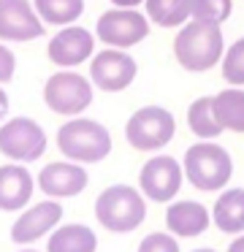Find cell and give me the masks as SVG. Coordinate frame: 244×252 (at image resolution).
I'll return each instance as SVG.
<instances>
[{"label": "cell", "instance_id": "obj_1", "mask_svg": "<svg viewBox=\"0 0 244 252\" xmlns=\"http://www.w3.org/2000/svg\"><path fill=\"white\" fill-rule=\"evenodd\" d=\"M174 55L184 71H209L217 63H222L225 55V41H222L220 25L209 22H187L174 38Z\"/></svg>", "mask_w": 244, "mask_h": 252}, {"label": "cell", "instance_id": "obj_2", "mask_svg": "<svg viewBox=\"0 0 244 252\" xmlns=\"http://www.w3.org/2000/svg\"><path fill=\"white\" fill-rule=\"evenodd\" d=\"M144 192L130 185H111L98 195L95 217L111 233H130L146 220Z\"/></svg>", "mask_w": 244, "mask_h": 252}, {"label": "cell", "instance_id": "obj_3", "mask_svg": "<svg viewBox=\"0 0 244 252\" xmlns=\"http://www.w3.org/2000/svg\"><path fill=\"white\" fill-rule=\"evenodd\" d=\"M182 168L187 182L195 190L204 192H217L228 185L233 176V160L228 149H222L214 141H198L184 152Z\"/></svg>", "mask_w": 244, "mask_h": 252}, {"label": "cell", "instance_id": "obj_4", "mask_svg": "<svg viewBox=\"0 0 244 252\" xmlns=\"http://www.w3.org/2000/svg\"><path fill=\"white\" fill-rule=\"evenodd\" d=\"M57 147L73 163H101L111 152V136L101 122L73 117L60 127Z\"/></svg>", "mask_w": 244, "mask_h": 252}, {"label": "cell", "instance_id": "obj_5", "mask_svg": "<svg viewBox=\"0 0 244 252\" xmlns=\"http://www.w3.org/2000/svg\"><path fill=\"white\" fill-rule=\"evenodd\" d=\"M176 120L163 106H144L139 109L125 125V138L139 152H157L166 144H171Z\"/></svg>", "mask_w": 244, "mask_h": 252}, {"label": "cell", "instance_id": "obj_6", "mask_svg": "<svg viewBox=\"0 0 244 252\" xmlns=\"http://www.w3.org/2000/svg\"><path fill=\"white\" fill-rule=\"evenodd\" d=\"M43 100L54 114H65V117H76L84 109H90L92 103V87L81 73L73 71H57L46 79L43 87Z\"/></svg>", "mask_w": 244, "mask_h": 252}, {"label": "cell", "instance_id": "obj_7", "mask_svg": "<svg viewBox=\"0 0 244 252\" xmlns=\"http://www.w3.org/2000/svg\"><path fill=\"white\" fill-rule=\"evenodd\" d=\"M95 35L101 44H108L114 49H130L141 44L149 35V17H144L136 8H117L101 14L95 25Z\"/></svg>", "mask_w": 244, "mask_h": 252}, {"label": "cell", "instance_id": "obj_8", "mask_svg": "<svg viewBox=\"0 0 244 252\" xmlns=\"http://www.w3.org/2000/svg\"><path fill=\"white\" fill-rule=\"evenodd\" d=\"M0 152L16 163H33L46 152V133L30 117H14L0 127Z\"/></svg>", "mask_w": 244, "mask_h": 252}, {"label": "cell", "instance_id": "obj_9", "mask_svg": "<svg viewBox=\"0 0 244 252\" xmlns=\"http://www.w3.org/2000/svg\"><path fill=\"white\" fill-rule=\"evenodd\" d=\"M182 163L171 155H155L139 174V190L155 203H171L182 187Z\"/></svg>", "mask_w": 244, "mask_h": 252}, {"label": "cell", "instance_id": "obj_10", "mask_svg": "<svg viewBox=\"0 0 244 252\" xmlns=\"http://www.w3.org/2000/svg\"><path fill=\"white\" fill-rule=\"evenodd\" d=\"M136 60L125 49H108L98 52L90 63V76L98 84V90L103 93H122L125 87H130L136 79Z\"/></svg>", "mask_w": 244, "mask_h": 252}, {"label": "cell", "instance_id": "obj_11", "mask_svg": "<svg viewBox=\"0 0 244 252\" xmlns=\"http://www.w3.org/2000/svg\"><path fill=\"white\" fill-rule=\"evenodd\" d=\"M43 35V19L30 0H0V41H33Z\"/></svg>", "mask_w": 244, "mask_h": 252}, {"label": "cell", "instance_id": "obj_12", "mask_svg": "<svg viewBox=\"0 0 244 252\" xmlns=\"http://www.w3.org/2000/svg\"><path fill=\"white\" fill-rule=\"evenodd\" d=\"M92 49H95V35L87 28H79V25H65L46 46V55L54 65L60 68H73L81 65L84 60L92 57Z\"/></svg>", "mask_w": 244, "mask_h": 252}, {"label": "cell", "instance_id": "obj_13", "mask_svg": "<svg viewBox=\"0 0 244 252\" xmlns=\"http://www.w3.org/2000/svg\"><path fill=\"white\" fill-rule=\"evenodd\" d=\"M60 217H63V206H60L54 198L41 203H33L27 212H22L16 217V222L11 225V241L16 244H30V241L46 236L49 230L57 228Z\"/></svg>", "mask_w": 244, "mask_h": 252}, {"label": "cell", "instance_id": "obj_14", "mask_svg": "<svg viewBox=\"0 0 244 252\" xmlns=\"http://www.w3.org/2000/svg\"><path fill=\"white\" fill-rule=\"evenodd\" d=\"M38 187L49 198H73L87 187V171L79 163H49L38 174Z\"/></svg>", "mask_w": 244, "mask_h": 252}, {"label": "cell", "instance_id": "obj_15", "mask_svg": "<svg viewBox=\"0 0 244 252\" xmlns=\"http://www.w3.org/2000/svg\"><path fill=\"white\" fill-rule=\"evenodd\" d=\"M214 222L211 212L198 201H171L166 209V225L179 239H195Z\"/></svg>", "mask_w": 244, "mask_h": 252}, {"label": "cell", "instance_id": "obj_16", "mask_svg": "<svg viewBox=\"0 0 244 252\" xmlns=\"http://www.w3.org/2000/svg\"><path fill=\"white\" fill-rule=\"evenodd\" d=\"M33 198V176L25 165H0V209L3 212H16L27 206Z\"/></svg>", "mask_w": 244, "mask_h": 252}, {"label": "cell", "instance_id": "obj_17", "mask_svg": "<svg viewBox=\"0 0 244 252\" xmlns=\"http://www.w3.org/2000/svg\"><path fill=\"white\" fill-rule=\"evenodd\" d=\"M211 220L222 233H244V187H231L222 192L211 209Z\"/></svg>", "mask_w": 244, "mask_h": 252}, {"label": "cell", "instance_id": "obj_18", "mask_svg": "<svg viewBox=\"0 0 244 252\" xmlns=\"http://www.w3.org/2000/svg\"><path fill=\"white\" fill-rule=\"evenodd\" d=\"M98 239L90 225H63L49 236L46 252H95Z\"/></svg>", "mask_w": 244, "mask_h": 252}, {"label": "cell", "instance_id": "obj_19", "mask_svg": "<svg viewBox=\"0 0 244 252\" xmlns=\"http://www.w3.org/2000/svg\"><path fill=\"white\" fill-rule=\"evenodd\" d=\"M214 114L220 120L222 130L244 133V90L228 87L214 95Z\"/></svg>", "mask_w": 244, "mask_h": 252}, {"label": "cell", "instance_id": "obj_20", "mask_svg": "<svg viewBox=\"0 0 244 252\" xmlns=\"http://www.w3.org/2000/svg\"><path fill=\"white\" fill-rule=\"evenodd\" d=\"M187 125L201 141H211L222 133V125L214 114V95H204V98L193 100L187 109Z\"/></svg>", "mask_w": 244, "mask_h": 252}, {"label": "cell", "instance_id": "obj_21", "mask_svg": "<svg viewBox=\"0 0 244 252\" xmlns=\"http://www.w3.org/2000/svg\"><path fill=\"white\" fill-rule=\"evenodd\" d=\"M146 17L160 28H179L193 14V0H146Z\"/></svg>", "mask_w": 244, "mask_h": 252}, {"label": "cell", "instance_id": "obj_22", "mask_svg": "<svg viewBox=\"0 0 244 252\" xmlns=\"http://www.w3.org/2000/svg\"><path fill=\"white\" fill-rule=\"evenodd\" d=\"M43 25H70L84 14V0H33Z\"/></svg>", "mask_w": 244, "mask_h": 252}, {"label": "cell", "instance_id": "obj_23", "mask_svg": "<svg viewBox=\"0 0 244 252\" xmlns=\"http://www.w3.org/2000/svg\"><path fill=\"white\" fill-rule=\"evenodd\" d=\"M231 14H233V0H193L190 19L209 22V25H222Z\"/></svg>", "mask_w": 244, "mask_h": 252}, {"label": "cell", "instance_id": "obj_24", "mask_svg": "<svg viewBox=\"0 0 244 252\" xmlns=\"http://www.w3.org/2000/svg\"><path fill=\"white\" fill-rule=\"evenodd\" d=\"M222 79L231 87H242L244 84V35L233 41L222 55Z\"/></svg>", "mask_w": 244, "mask_h": 252}, {"label": "cell", "instance_id": "obj_25", "mask_svg": "<svg viewBox=\"0 0 244 252\" xmlns=\"http://www.w3.org/2000/svg\"><path fill=\"white\" fill-rule=\"evenodd\" d=\"M139 252H179V241L174 239V233H149L141 239Z\"/></svg>", "mask_w": 244, "mask_h": 252}, {"label": "cell", "instance_id": "obj_26", "mask_svg": "<svg viewBox=\"0 0 244 252\" xmlns=\"http://www.w3.org/2000/svg\"><path fill=\"white\" fill-rule=\"evenodd\" d=\"M14 71H16V57L11 55L8 46L0 44V84L11 82V79H14Z\"/></svg>", "mask_w": 244, "mask_h": 252}, {"label": "cell", "instance_id": "obj_27", "mask_svg": "<svg viewBox=\"0 0 244 252\" xmlns=\"http://www.w3.org/2000/svg\"><path fill=\"white\" fill-rule=\"evenodd\" d=\"M117 8H139L141 3H146V0H111Z\"/></svg>", "mask_w": 244, "mask_h": 252}, {"label": "cell", "instance_id": "obj_28", "mask_svg": "<svg viewBox=\"0 0 244 252\" xmlns=\"http://www.w3.org/2000/svg\"><path fill=\"white\" fill-rule=\"evenodd\" d=\"M228 252H244V233H239V239H233V241H231Z\"/></svg>", "mask_w": 244, "mask_h": 252}, {"label": "cell", "instance_id": "obj_29", "mask_svg": "<svg viewBox=\"0 0 244 252\" xmlns=\"http://www.w3.org/2000/svg\"><path fill=\"white\" fill-rule=\"evenodd\" d=\"M5 114H8V95L0 90V120H3Z\"/></svg>", "mask_w": 244, "mask_h": 252}, {"label": "cell", "instance_id": "obj_30", "mask_svg": "<svg viewBox=\"0 0 244 252\" xmlns=\"http://www.w3.org/2000/svg\"><path fill=\"white\" fill-rule=\"evenodd\" d=\"M193 252H214V250H209V247H204V250H193Z\"/></svg>", "mask_w": 244, "mask_h": 252}, {"label": "cell", "instance_id": "obj_31", "mask_svg": "<svg viewBox=\"0 0 244 252\" xmlns=\"http://www.w3.org/2000/svg\"><path fill=\"white\" fill-rule=\"evenodd\" d=\"M19 252H35V250H19Z\"/></svg>", "mask_w": 244, "mask_h": 252}]
</instances>
